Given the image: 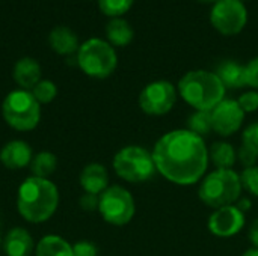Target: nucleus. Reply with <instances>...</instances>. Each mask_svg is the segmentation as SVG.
I'll return each mask as SVG.
<instances>
[{
	"instance_id": "1",
	"label": "nucleus",
	"mask_w": 258,
	"mask_h": 256,
	"mask_svg": "<svg viewBox=\"0 0 258 256\" xmlns=\"http://www.w3.org/2000/svg\"><path fill=\"white\" fill-rule=\"evenodd\" d=\"M151 154L156 170L177 186L197 184L206 175L210 161L204 137L187 128L163 134Z\"/></svg>"
},
{
	"instance_id": "2",
	"label": "nucleus",
	"mask_w": 258,
	"mask_h": 256,
	"mask_svg": "<svg viewBox=\"0 0 258 256\" xmlns=\"http://www.w3.org/2000/svg\"><path fill=\"white\" fill-rule=\"evenodd\" d=\"M59 190L45 178L29 177L17 193V210L29 223H44L57 210Z\"/></svg>"
},
{
	"instance_id": "3",
	"label": "nucleus",
	"mask_w": 258,
	"mask_h": 256,
	"mask_svg": "<svg viewBox=\"0 0 258 256\" xmlns=\"http://www.w3.org/2000/svg\"><path fill=\"white\" fill-rule=\"evenodd\" d=\"M178 94L195 110L212 112L224 100L225 86L216 72L195 69L180 78Z\"/></svg>"
},
{
	"instance_id": "4",
	"label": "nucleus",
	"mask_w": 258,
	"mask_h": 256,
	"mask_svg": "<svg viewBox=\"0 0 258 256\" xmlns=\"http://www.w3.org/2000/svg\"><path fill=\"white\" fill-rule=\"evenodd\" d=\"M240 175L233 169H216L210 172L200 184L198 196L203 204L218 210L234 205L242 195Z\"/></svg>"
},
{
	"instance_id": "5",
	"label": "nucleus",
	"mask_w": 258,
	"mask_h": 256,
	"mask_svg": "<svg viewBox=\"0 0 258 256\" xmlns=\"http://www.w3.org/2000/svg\"><path fill=\"white\" fill-rule=\"evenodd\" d=\"M112 166L121 180L132 184L145 183L157 172L153 154L139 145H128L119 149L113 157Z\"/></svg>"
},
{
	"instance_id": "6",
	"label": "nucleus",
	"mask_w": 258,
	"mask_h": 256,
	"mask_svg": "<svg viewBox=\"0 0 258 256\" xmlns=\"http://www.w3.org/2000/svg\"><path fill=\"white\" fill-rule=\"evenodd\" d=\"M5 122L17 131H30L38 127L41 119V104L32 92L18 89L6 95L2 104Z\"/></svg>"
},
{
	"instance_id": "7",
	"label": "nucleus",
	"mask_w": 258,
	"mask_h": 256,
	"mask_svg": "<svg viewBox=\"0 0 258 256\" xmlns=\"http://www.w3.org/2000/svg\"><path fill=\"white\" fill-rule=\"evenodd\" d=\"M77 63L86 75L94 78H106L115 71L118 59L109 42L92 38L79 47Z\"/></svg>"
},
{
	"instance_id": "8",
	"label": "nucleus",
	"mask_w": 258,
	"mask_h": 256,
	"mask_svg": "<svg viewBox=\"0 0 258 256\" xmlns=\"http://www.w3.org/2000/svg\"><path fill=\"white\" fill-rule=\"evenodd\" d=\"M98 211L104 222L124 226L132 222L136 205L132 193L121 186H109L98 198Z\"/></svg>"
},
{
	"instance_id": "9",
	"label": "nucleus",
	"mask_w": 258,
	"mask_h": 256,
	"mask_svg": "<svg viewBox=\"0 0 258 256\" xmlns=\"http://www.w3.org/2000/svg\"><path fill=\"white\" fill-rule=\"evenodd\" d=\"M177 103V91L168 80H157L147 84L139 95V107L145 115L163 116Z\"/></svg>"
},
{
	"instance_id": "10",
	"label": "nucleus",
	"mask_w": 258,
	"mask_h": 256,
	"mask_svg": "<svg viewBox=\"0 0 258 256\" xmlns=\"http://www.w3.org/2000/svg\"><path fill=\"white\" fill-rule=\"evenodd\" d=\"M210 23L219 33L233 36L246 26L248 11L239 0H219L210 12Z\"/></svg>"
},
{
	"instance_id": "11",
	"label": "nucleus",
	"mask_w": 258,
	"mask_h": 256,
	"mask_svg": "<svg viewBox=\"0 0 258 256\" xmlns=\"http://www.w3.org/2000/svg\"><path fill=\"white\" fill-rule=\"evenodd\" d=\"M245 112L240 109L236 100H222L213 110H212V124L213 131L222 137H230L237 133L245 119Z\"/></svg>"
},
{
	"instance_id": "12",
	"label": "nucleus",
	"mask_w": 258,
	"mask_h": 256,
	"mask_svg": "<svg viewBox=\"0 0 258 256\" xmlns=\"http://www.w3.org/2000/svg\"><path fill=\"white\" fill-rule=\"evenodd\" d=\"M209 231L221 238H230L237 235L245 226V213L237 208V205L222 207L215 210L209 219Z\"/></svg>"
},
{
	"instance_id": "13",
	"label": "nucleus",
	"mask_w": 258,
	"mask_h": 256,
	"mask_svg": "<svg viewBox=\"0 0 258 256\" xmlns=\"http://www.w3.org/2000/svg\"><path fill=\"white\" fill-rule=\"evenodd\" d=\"M32 158V148L23 140H11L0 151V161L9 170H18L29 166Z\"/></svg>"
},
{
	"instance_id": "14",
	"label": "nucleus",
	"mask_w": 258,
	"mask_h": 256,
	"mask_svg": "<svg viewBox=\"0 0 258 256\" xmlns=\"http://www.w3.org/2000/svg\"><path fill=\"white\" fill-rule=\"evenodd\" d=\"M80 186L85 193L100 196L109 187V174L100 163H91L83 167L80 174Z\"/></svg>"
},
{
	"instance_id": "15",
	"label": "nucleus",
	"mask_w": 258,
	"mask_h": 256,
	"mask_svg": "<svg viewBox=\"0 0 258 256\" xmlns=\"http://www.w3.org/2000/svg\"><path fill=\"white\" fill-rule=\"evenodd\" d=\"M33 249V238L23 228L11 229L3 240V250L6 256H30Z\"/></svg>"
},
{
	"instance_id": "16",
	"label": "nucleus",
	"mask_w": 258,
	"mask_h": 256,
	"mask_svg": "<svg viewBox=\"0 0 258 256\" xmlns=\"http://www.w3.org/2000/svg\"><path fill=\"white\" fill-rule=\"evenodd\" d=\"M14 80L24 91L33 89L36 86V83L41 81L39 63L32 57L20 59L14 66Z\"/></svg>"
},
{
	"instance_id": "17",
	"label": "nucleus",
	"mask_w": 258,
	"mask_h": 256,
	"mask_svg": "<svg viewBox=\"0 0 258 256\" xmlns=\"http://www.w3.org/2000/svg\"><path fill=\"white\" fill-rule=\"evenodd\" d=\"M48 44L57 54L67 56V54H73L74 51H79V39L76 33L65 26L54 27L50 32Z\"/></svg>"
},
{
	"instance_id": "18",
	"label": "nucleus",
	"mask_w": 258,
	"mask_h": 256,
	"mask_svg": "<svg viewBox=\"0 0 258 256\" xmlns=\"http://www.w3.org/2000/svg\"><path fill=\"white\" fill-rule=\"evenodd\" d=\"M216 75L225 86V89H240L246 86L245 66L234 60H225L218 66Z\"/></svg>"
},
{
	"instance_id": "19",
	"label": "nucleus",
	"mask_w": 258,
	"mask_h": 256,
	"mask_svg": "<svg viewBox=\"0 0 258 256\" xmlns=\"http://www.w3.org/2000/svg\"><path fill=\"white\" fill-rule=\"evenodd\" d=\"M35 256H73V246L59 235H45L36 244Z\"/></svg>"
},
{
	"instance_id": "20",
	"label": "nucleus",
	"mask_w": 258,
	"mask_h": 256,
	"mask_svg": "<svg viewBox=\"0 0 258 256\" xmlns=\"http://www.w3.org/2000/svg\"><path fill=\"white\" fill-rule=\"evenodd\" d=\"M106 35L107 39L110 42V45H116V47H125L132 42L135 32L132 29V26L122 20V18H113L107 23L106 26Z\"/></svg>"
},
{
	"instance_id": "21",
	"label": "nucleus",
	"mask_w": 258,
	"mask_h": 256,
	"mask_svg": "<svg viewBox=\"0 0 258 256\" xmlns=\"http://www.w3.org/2000/svg\"><path fill=\"white\" fill-rule=\"evenodd\" d=\"M209 158L216 169H233L237 160V152L228 142H215L209 149Z\"/></svg>"
},
{
	"instance_id": "22",
	"label": "nucleus",
	"mask_w": 258,
	"mask_h": 256,
	"mask_svg": "<svg viewBox=\"0 0 258 256\" xmlns=\"http://www.w3.org/2000/svg\"><path fill=\"white\" fill-rule=\"evenodd\" d=\"M56 167H57V158L53 152H48V151H42L36 154L30 161L32 177H36V178L48 180V177L54 174Z\"/></svg>"
},
{
	"instance_id": "23",
	"label": "nucleus",
	"mask_w": 258,
	"mask_h": 256,
	"mask_svg": "<svg viewBox=\"0 0 258 256\" xmlns=\"http://www.w3.org/2000/svg\"><path fill=\"white\" fill-rule=\"evenodd\" d=\"M187 130L204 137L207 136L210 131H213V124H212V112L207 110H195V113H192L189 116L187 121Z\"/></svg>"
},
{
	"instance_id": "24",
	"label": "nucleus",
	"mask_w": 258,
	"mask_h": 256,
	"mask_svg": "<svg viewBox=\"0 0 258 256\" xmlns=\"http://www.w3.org/2000/svg\"><path fill=\"white\" fill-rule=\"evenodd\" d=\"M135 0H98V6L104 15L118 18L122 14H125L132 6Z\"/></svg>"
},
{
	"instance_id": "25",
	"label": "nucleus",
	"mask_w": 258,
	"mask_h": 256,
	"mask_svg": "<svg viewBox=\"0 0 258 256\" xmlns=\"http://www.w3.org/2000/svg\"><path fill=\"white\" fill-rule=\"evenodd\" d=\"M32 95L39 104H48L51 103L57 95V88L50 80H41L36 83V86L32 89Z\"/></svg>"
},
{
	"instance_id": "26",
	"label": "nucleus",
	"mask_w": 258,
	"mask_h": 256,
	"mask_svg": "<svg viewBox=\"0 0 258 256\" xmlns=\"http://www.w3.org/2000/svg\"><path fill=\"white\" fill-rule=\"evenodd\" d=\"M240 181L243 189L258 198V166L243 169V172L240 174Z\"/></svg>"
},
{
	"instance_id": "27",
	"label": "nucleus",
	"mask_w": 258,
	"mask_h": 256,
	"mask_svg": "<svg viewBox=\"0 0 258 256\" xmlns=\"http://www.w3.org/2000/svg\"><path fill=\"white\" fill-rule=\"evenodd\" d=\"M240 109L245 113H252L258 110V92L257 91H248L245 94H242L237 100Z\"/></svg>"
},
{
	"instance_id": "28",
	"label": "nucleus",
	"mask_w": 258,
	"mask_h": 256,
	"mask_svg": "<svg viewBox=\"0 0 258 256\" xmlns=\"http://www.w3.org/2000/svg\"><path fill=\"white\" fill-rule=\"evenodd\" d=\"M242 145L254 149L258 154V122L248 125L242 134Z\"/></svg>"
},
{
	"instance_id": "29",
	"label": "nucleus",
	"mask_w": 258,
	"mask_h": 256,
	"mask_svg": "<svg viewBox=\"0 0 258 256\" xmlns=\"http://www.w3.org/2000/svg\"><path fill=\"white\" fill-rule=\"evenodd\" d=\"M98 247L88 240H82L73 244V256H97Z\"/></svg>"
},
{
	"instance_id": "30",
	"label": "nucleus",
	"mask_w": 258,
	"mask_h": 256,
	"mask_svg": "<svg viewBox=\"0 0 258 256\" xmlns=\"http://www.w3.org/2000/svg\"><path fill=\"white\" fill-rule=\"evenodd\" d=\"M245 81L246 86L258 89V56L249 60V63L245 66Z\"/></svg>"
},
{
	"instance_id": "31",
	"label": "nucleus",
	"mask_w": 258,
	"mask_h": 256,
	"mask_svg": "<svg viewBox=\"0 0 258 256\" xmlns=\"http://www.w3.org/2000/svg\"><path fill=\"white\" fill-rule=\"evenodd\" d=\"M237 158H239V161L242 163V166L246 169V167H252V166H255L258 154L254 151V149H251V148H248V146L242 145V146H240V149L237 151Z\"/></svg>"
},
{
	"instance_id": "32",
	"label": "nucleus",
	"mask_w": 258,
	"mask_h": 256,
	"mask_svg": "<svg viewBox=\"0 0 258 256\" xmlns=\"http://www.w3.org/2000/svg\"><path fill=\"white\" fill-rule=\"evenodd\" d=\"M98 198L100 196H97V195L85 193L79 199V204H80L82 210H85V211H95V210H98Z\"/></svg>"
},
{
	"instance_id": "33",
	"label": "nucleus",
	"mask_w": 258,
	"mask_h": 256,
	"mask_svg": "<svg viewBox=\"0 0 258 256\" xmlns=\"http://www.w3.org/2000/svg\"><path fill=\"white\" fill-rule=\"evenodd\" d=\"M249 241L252 243L254 249H258V219L252 222L249 228Z\"/></svg>"
},
{
	"instance_id": "34",
	"label": "nucleus",
	"mask_w": 258,
	"mask_h": 256,
	"mask_svg": "<svg viewBox=\"0 0 258 256\" xmlns=\"http://www.w3.org/2000/svg\"><path fill=\"white\" fill-rule=\"evenodd\" d=\"M237 208L240 210V211H248L249 208H251V201L249 199H240L239 201V204H237Z\"/></svg>"
},
{
	"instance_id": "35",
	"label": "nucleus",
	"mask_w": 258,
	"mask_h": 256,
	"mask_svg": "<svg viewBox=\"0 0 258 256\" xmlns=\"http://www.w3.org/2000/svg\"><path fill=\"white\" fill-rule=\"evenodd\" d=\"M242 256H258V249H254V247H252V249L246 250Z\"/></svg>"
},
{
	"instance_id": "36",
	"label": "nucleus",
	"mask_w": 258,
	"mask_h": 256,
	"mask_svg": "<svg viewBox=\"0 0 258 256\" xmlns=\"http://www.w3.org/2000/svg\"><path fill=\"white\" fill-rule=\"evenodd\" d=\"M198 2H203V3H218L219 0H198Z\"/></svg>"
},
{
	"instance_id": "37",
	"label": "nucleus",
	"mask_w": 258,
	"mask_h": 256,
	"mask_svg": "<svg viewBox=\"0 0 258 256\" xmlns=\"http://www.w3.org/2000/svg\"><path fill=\"white\" fill-rule=\"evenodd\" d=\"M239 2H242V3H243V0H239Z\"/></svg>"
},
{
	"instance_id": "38",
	"label": "nucleus",
	"mask_w": 258,
	"mask_h": 256,
	"mask_svg": "<svg viewBox=\"0 0 258 256\" xmlns=\"http://www.w3.org/2000/svg\"><path fill=\"white\" fill-rule=\"evenodd\" d=\"M0 244H2V240H0Z\"/></svg>"
}]
</instances>
